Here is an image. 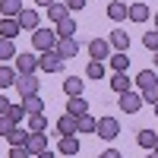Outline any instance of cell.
<instances>
[{"label":"cell","instance_id":"obj_1","mask_svg":"<svg viewBox=\"0 0 158 158\" xmlns=\"http://www.w3.org/2000/svg\"><path fill=\"white\" fill-rule=\"evenodd\" d=\"M32 44H35L38 54L54 51V48H57V32H54V25H51V29H35V32H32Z\"/></svg>","mask_w":158,"mask_h":158},{"label":"cell","instance_id":"obj_2","mask_svg":"<svg viewBox=\"0 0 158 158\" xmlns=\"http://www.w3.org/2000/svg\"><path fill=\"white\" fill-rule=\"evenodd\" d=\"M117 133H120V120L117 117H98L95 120V136H101V139H117Z\"/></svg>","mask_w":158,"mask_h":158},{"label":"cell","instance_id":"obj_3","mask_svg":"<svg viewBox=\"0 0 158 158\" xmlns=\"http://www.w3.org/2000/svg\"><path fill=\"white\" fill-rule=\"evenodd\" d=\"M38 70H44V73H60V70H63V57L57 54V51H44V54L38 57Z\"/></svg>","mask_w":158,"mask_h":158},{"label":"cell","instance_id":"obj_4","mask_svg":"<svg viewBox=\"0 0 158 158\" xmlns=\"http://www.w3.org/2000/svg\"><path fill=\"white\" fill-rule=\"evenodd\" d=\"M117 108H120L123 114H136V111L142 108V95L130 89V92H123V95H120V101H117Z\"/></svg>","mask_w":158,"mask_h":158},{"label":"cell","instance_id":"obj_5","mask_svg":"<svg viewBox=\"0 0 158 158\" xmlns=\"http://www.w3.org/2000/svg\"><path fill=\"white\" fill-rule=\"evenodd\" d=\"M19 89V95L22 98H29V95H38V89H41V82H38V76H16V82H13Z\"/></svg>","mask_w":158,"mask_h":158},{"label":"cell","instance_id":"obj_6","mask_svg":"<svg viewBox=\"0 0 158 158\" xmlns=\"http://www.w3.org/2000/svg\"><path fill=\"white\" fill-rule=\"evenodd\" d=\"M89 57L92 60H101V63H104V57H111L108 38H92V41H89Z\"/></svg>","mask_w":158,"mask_h":158},{"label":"cell","instance_id":"obj_7","mask_svg":"<svg viewBox=\"0 0 158 158\" xmlns=\"http://www.w3.org/2000/svg\"><path fill=\"white\" fill-rule=\"evenodd\" d=\"M35 70H38L35 54H16V73L19 76H35Z\"/></svg>","mask_w":158,"mask_h":158},{"label":"cell","instance_id":"obj_8","mask_svg":"<svg viewBox=\"0 0 158 158\" xmlns=\"http://www.w3.org/2000/svg\"><path fill=\"white\" fill-rule=\"evenodd\" d=\"M54 51H57L63 60H70V57L79 54V41H76V38H57V48Z\"/></svg>","mask_w":158,"mask_h":158},{"label":"cell","instance_id":"obj_9","mask_svg":"<svg viewBox=\"0 0 158 158\" xmlns=\"http://www.w3.org/2000/svg\"><path fill=\"white\" fill-rule=\"evenodd\" d=\"M108 44H111L114 51H120V54H127V51H130V35H127L123 29H114V32L108 35Z\"/></svg>","mask_w":158,"mask_h":158},{"label":"cell","instance_id":"obj_10","mask_svg":"<svg viewBox=\"0 0 158 158\" xmlns=\"http://www.w3.org/2000/svg\"><path fill=\"white\" fill-rule=\"evenodd\" d=\"M25 149L32 152V158H35V155H41V152H48V136H44V133H29Z\"/></svg>","mask_w":158,"mask_h":158},{"label":"cell","instance_id":"obj_11","mask_svg":"<svg viewBox=\"0 0 158 158\" xmlns=\"http://www.w3.org/2000/svg\"><path fill=\"white\" fill-rule=\"evenodd\" d=\"M22 10V0H0V19H16Z\"/></svg>","mask_w":158,"mask_h":158},{"label":"cell","instance_id":"obj_12","mask_svg":"<svg viewBox=\"0 0 158 158\" xmlns=\"http://www.w3.org/2000/svg\"><path fill=\"white\" fill-rule=\"evenodd\" d=\"M127 16H130V22H146L152 16V10L146 3H127Z\"/></svg>","mask_w":158,"mask_h":158},{"label":"cell","instance_id":"obj_13","mask_svg":"<svg viewBox=\"0 0 158 158\" xmlns=\"http://www.w3.org/2000/svg\"><path fill=\"white\" fill-rule=\"evenodd\" d=\"M16 22H19L22 32H35V29H38V13H35V10H22L19 16H16Z\"/></svg>","mask_w":158,"mask_h":158},{"label":"cell","instance_id":"obj_14","mask_svg":"<svg viewBox=\"0 0 158 158\" xmlns=\"http://www.w3.org/2000/svg\"><path fill=\"white\" fill-rule=\"evenodd\" d=\"M54 32H57V38H76V19L73 16H67V19H60L57 25H54Z\"/></svg>","mask_w":158,"mask_h":158},{"label":"cell","instance_id":"obj_15","mask_svg":"<svg viewBox=\"0 0 158 158\" xmlns=\"http://www.w3.org/2000/svg\"><path fill=\"white\" fill-rule=\"evenodd\" d=\"M67 114H70V117H82V114H89V101H85L82 95L70 98V101H67Z\"/></svg>","mask_w":158,"mask_h":158},{"label":"cell","instance_id":"obj_16","mask_svg":"<svg viewBox=\"0 0 158 158\" xmlns=\"http://www.w3.org/2000/svg\"><path fill=\"white\" fill-rule=\"evenodd\" d=\"M57 149H60V155H67V158H73V155H79V139H76V136H60V142H57Z\"/></svg>","mask_w":158,"mask_h":158},{"label":"cell","instance_id":"obj_17","mask_svg":"<svg viewBox=\"0 0 158 158\" xmlns=\"http://www.w3.org/2000/svg\"><path fill=\"white\" fill-rule=\"evenodd\" d=\"M76 133H79V130H76V117L63 114L57 120V136H76Z\"/></svg>","mask_w":158,"mask_h":158},{"label":"cell","instance_id":"obj_18","mask_svg":"<svg viewBox=\"0 0 158 158\" xmlns=\"http://www.w3.org/2000/svg\"><path fill=\"white\" fill-rule=\"evenodd\" d=\"M22 29H19V22L16 19H0V38H6V41H13Z\"/></svg>","mask_w":158,"mask_h":158},{"label":"cell","instance_id":"obj_19","mask_svg":"<svg viewBox=\"0 0 158 158\" xmlns=\"http://www.w3.org/2000/svg\"><path fill=\"white\" fill-rule=\"evenodd\" d=\"M67 16H70L67 3H51V6H48V19H51V25H57L60 19H67Z\"/></svg>","mask_w":158,"mask_h":158},{"label":"cell","instance_id":"obj_20","mask_svg":"<svg viewBox=\"0 0 158 158\" xmlns=\"http://www.w3.org/2000/svg\"><path fill=\"white\" fill-rule=\"evenodd\" d=\"M82 89H85V82L79 76H67V82H63V92H67L70 98H76V95H82Z\"/></svg>","mask_w":158,"mask_h":158},{"label":"cell","instance_id":"obj_21","mask_svg":"<svg viewBox=\"0 0 158 158\" xmlns=\"http://www.w3.org/2000/svg\"><path fill=\"white\" fill-rule=\"evenodd\" d=\"M130 85H133V82H130V76H127V73H114V76H111V89L117 92V95L130 92Z\"/></svg>","mask_w":158,"mask_h":158},{"label":"cell","instance_id":"obj_22","mask_svg":"<svg viewBox=\"0 0 158 158\" xmlns=\"http://www.w3.org/2000/svg\"><path fill=\"white\" fill-rule=\"evenodd\" d=\"M136 142H139V146L142 149H155V142H158V133H155V130H139V133H136Z\"/></svg>","mask_w":158,"mask_h":158},{"label":"cell","instance_id":"obj_23","mask_svg":"<svg viewBox=\"0 0 158 158\" xmlns=\"http://www.w3.org/2000/svg\"><path fill=\"white\" fill-rule=\"evenodd\" d=\"M6 142H10V146H25V142H29V130L13 127L10 133H6Z\"/></svg>","mask_w":158,"mask_h":158},{"label":"cell","instance_id":"obj_24","mask_svg":"<svg viewBox=\"0 0 158 158\" xmlns=\"http://www.w3.org/2000/svg\"><path fill=\"white\" fill-rule=\"evenodd\" d=\"M16 67H10V63H0V89H6V85H13L16 82Z\"/></svg>","mask_w":158,"mask_h":158},{"label":"cell","instance_id":"obj_25","mask_svg":"<svg viewBox=\"0 0 158 158\" xmlns=\"http://www.w3.org/2000/svg\"><path fill=\"white\" fill-rule=\"evenodd\" d=\"M22 108H25V114H41L44 101H41V95H29V98H22Z\"/></svg>","mask_w":158,"mask_h":158},{"label":"cell","instance_id":"obj_26","mask_svg":"<svg viewBox=\"0 0 158 158\" xmlns=\"http://www.w3.org/2000/svg\"><path fill=\"white\" fill-rule=\"evenodd\" d=\"M108 19H114V22L127 19V3H120V0H111V3H108Z\"/></svg>","mask_w":158,"mask_h":158},{"label":"cell","instance_id":"obj_27","mask_svg":"<svg viewBox=\"0 0 158 158\" xmlns=\"http://www.w3.org/2000/svg\"><path fill=\"white\" fill-rule=\"evenodd\" d=\"M136 85H139V92H146V89H152V85H158V76H155L152 70H142V73L136 76Z\"/></svg>","mask_w":158,"mask_h":158},{"label":"cell","instance_id":"obj_28","mask_svg":"<svg viewBox=\"0 0 158 158\" xmlns=\"http://www.w3.org/2000/svg\"><path fill=\"white\" fill-rule=\"evenodd\" d=\"M16 44L13 41H6V38H0V63H6V60H16Z\"/></svg>","mask_w":158,"mask_h":158},{"label":"cell","instance_id":"obj_29","mask_svg":"<svg viewBox=\"0 0 158 158\" xmlns=\"http://www.w3.org/2000/svg\"><path fill=\"white\" fill-rule=\"evenodd\" d=\"M48 130V117L44 114H29V133H44Z\"/></svg>","mask_w":158,"mask_h":158},{"label":"cell","instance_id":"obj_30","mask_svg":"<svg viewBox=\"0 0 158 158\" xmlns=\"http://www.w3.org/2000/svg\"><path fill=\"white\" fill-rule=\"evenodd\" d=\"M104 73H108V67H104L101 60H89V67H85V76L89 79H104Z\"/></svg>","mask_w":158,"mask_h":158},{"label":"cell","instance_id":"obj_31","mask_svg":"<svg viewBox=\"0 0 158 158\" xmlns=\"http://www.w3.org/2000/svg\"><path fill=\"white\" fill-rule=\"evenodd\" d=\"M95 120H98V117H92V114L76 117V130H79V133H95Z\"/></svg>","mask_w":158,"mask_h":158},{"label":"cell","instance_id":"obj_32","mask_svg":"<svg viewBox=\"0 0 158 158\" xmlns=\"http://www.w3.org/2000/svg\"><path fill=\"white\" fill-rule=\"evenodd\" d=\"M6 117L13 120V127H19V123H22V120H25V117H29V114H25V108H22V104H10Z\"/></svg>","mask_w":158,"mask_h":158},{"label":"cell","instance_id":"obj_33","mask_svg":"<svg viewBox=\"0 0 158 158\" xmlns=\"http://www.w3.org/2000/svg\"><path fill=\"white\" fill-rule=\"evenodd\" d=\"M111 67H114V73H127V67H130V57L127 54H111Z\"/></svg>","mask_w":158,"mask_h":158},{"label":"cell","instance_id":"obj_34","mask_svg":"<svg viewBox=\"0 0 158 158\" xmlns=\"http://www.w3.org/2000/svg\"><path fill=\"white\" fill-rule=\"evenodd\" d=\"M142 44H146L149 51H158V29H152V32L142 35Z\"/></svg>","mask_w":158,"mask_h":158},{"label":"cell","instance_id":"obj_35","mask_svg":"<svg viewBox=\"0 0 158 158\" xmlns=\"http://www.w3.org/2000/svg\"><path fill=\"white\" fill-rule=\"evenodd\" d=\"M6 158H32V152L25 149V146H10V155Z\"/></svg>","mask_w":158,"mask_h":158},{"label":"cell","instance_id":"obj_36","mask_svg":"<svg viewBox=\"0 0 158 158\" xmlns=\"http://www.w3.org/2000/svg\"><path fill=\"white\" fill-rule=\"evenodd\" d=\"M139 95H142V101L155 104V101H158V85H152V89H146V92H139Z\"/></svg>","mask_w":158,"mask_h":158},{"label":"cell","instance_id":"obj_37","mask_svg":"<svg viewBox=\"0 0 158 158\" xmlns=\"http://www.w3.org/2000/svg\"><path fill=\"white\" fill-rule=\"evenodd\" d=\"M10 130H13V120H10L6 114H0V136H6Z\"/></svg>","mask_w":158,"mask_h":158},{"label":"cell","instance_id":"obj_38","mask_svg":"<svg viewBox=\"0 0 158 158\" xmlns=\"http://www.w3.org/2000/svg\"><path fill=\"white\" fill-rule=\"evenodd\" d=\"M63 3H67L70 13H76V10H82V6H85V0H63Z\"/></svg>","mask_w":158,"mask_h":158},{"label":"cell","instance_id":"obj_39","mask_svg":"<svg viewBox=\"0 0 158 158\" xmlns=\"http://www.w3.org/2000/svg\"><path fill=\"white\" fill-rule=\"evenodd\" d=\"M98 158H123V155L117 152V149H108V152H104V155H98Z\"/></svg>","mask_w":158,"mask_h":158},{"label":"cell","instance_id":"obj_40","mask_svg":"<svg viewBox=\"0 0 158 158\" xmlns=\"http://www.w3.org/2000/svg\"><path fill=\"white\" fill-rule=\"evenodd\" d=\"M6 111H10V101H6L3 95H0V114H6Z\"/></svg>","mask_w":158,"mask_h":158},{"label":"cell","instance_id":"obj_41","mask_svg":"<svg viewBox=\"0 0 158 158\" xmlns=\"http://www.w3.org/2000/svg\"><path fill=\"white\" fill-rule=\"evenodd\" d=\"M35 158H54V152L48 149V152H41V155H35Z\"/></svg>","mask_w":158,"mask_h":158},{"label":"cell","instance_id":"obj_42","mask_svg":"<svg viewBox=\"0 0 158 158\" xmlns=\"http://www.w3.org/2000/svg\"><path fill=\"white\" fill-rule=\"evenodd\" d=\"M35 3H38V6H51V3H54V0H35Z\"/></svg>","mask_w":158,"mask_h":158},{"label":"cell","instance_id":"obj_43","mask_svg":"<svg viewBox=\"0 0 158 158\" xmlns=\"http://www.w3.org/2000/svg\"><path fill=\"white\" fill-rule=\"evenodd\" d=\"M152 54H155V67H158V51H152Z\"/></svg>","mask_w":158,"mask_h":158},{"label":"cell","instance_id":"obj_44","mask_svg":"<svg viewBox=\"0 0 158 158\" xmlns=\"http://www.w3.org/2000/svg\"><path fill=\"white\" fill-rule=\"evenodd\" d=\"M152 111H155V114H158V101H155V104H152Z\"/></svg>","mask_w":158,"mask_h":158},{"label":"cell","instance_id":"obj_45","mask_svg":"<svg viewBox=\"0 0 158 158\" xmlns=\"http://www.w3.org/2000/svg\"><path fill=\"white\" fill-rule=\"evenodd\" d=\"M155 29H158V13H155Z\"/></svg>","mask_w":158,"mask_h":158},{"label":"cell","instance_id":"obj_46","mask_svg":"<svg viewBox=\"0 0 158 158\" xmlns=\"http://www.w3.org/2000/svg\"><path fill=\"white\" fill-rule=\"evenodd\" d=\"M152 152H155V155H158V142H155V149H152Z\"/></svg>","mask_w":158,"mask_h":158},{"label":"cell","instance_id":"obj_47","mask_svg":"<svg viewBox=\"0 0 158 158\" xmlns=\"http://www.w3.org/2000/svg\"><path fill=\"white\" fill-rule=\"evenodd\" d=\"M149 158H158V155H155V152H149Z\"/></svg>","mask_w":158,"mask_h":158},{"label":"cell","instance_id":"obj_48","mask_svg":"<svg viewBox=\"0 0 158 158\" xmlns=\"http://www.w3.org/2000/svg\"><path fill=\"white\" fill-rule=\"evenodd\" d=\"M120 3H130V0H120Z\"/></svg>","mask_w":158,"mask_h":158}]
</instances>
